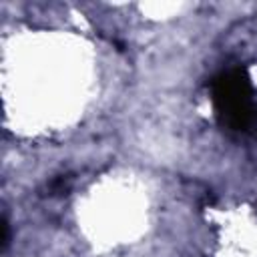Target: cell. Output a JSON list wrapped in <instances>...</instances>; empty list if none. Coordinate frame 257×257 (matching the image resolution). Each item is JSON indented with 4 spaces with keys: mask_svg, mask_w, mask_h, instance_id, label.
Returning <instances> with one entry per match:
<instances>
[{
    "mask_svg": "<svg viewBox=\"0 0 257 257\" xmlns=\"http://www.w3.org/2000/svg\"><path fill=\"white\" fill-rule=\"evenodd\" d=\"M8 243H10V225H8V219L4 217L2 219V249L4 251H6Z\"/></svg>",
    "mask_w": 257,
    "mask_h": 257,
    "instance_id": "7a4b0ae2",
    "label": "cell"
},
{
    "mask_svg": "<svg viewBox=\"0 0 257 257\" xmlns=\"http://www.w3.org/2000/svg\"><path fill=\"white\" fill-rule=\"evenodd\" d=\"M255 209H257V205H255Z\"/></svg>",
    "mask_w": 257,
    "mask_h": 257,
    "instance_id": "3957f363",
    "label": "cell"
},
{
    "mask_svg": "<svg viewBox=\"0 0 257 257\" xmlns=\"http://www.w3.org/2000/svg\"><path fill=\"white\" fill-rule=\"evenodd\" d=\"M211 98L221 126L233 133H249L257 126V104L245 68L219 72L211 82Z\"/></svg>",
    "mask_w": 257,
    "mask_h": 257,
    "instance_id": "6da1fadb",
    "label": "cell"
}]
</instances>
